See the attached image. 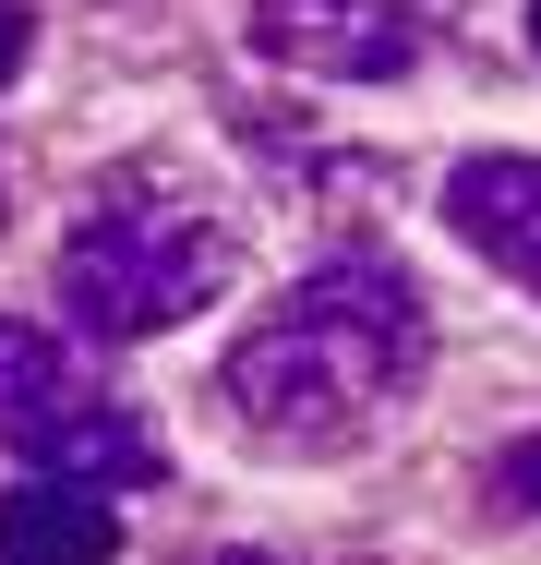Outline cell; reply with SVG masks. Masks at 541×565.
<instances>
[{
    "mask_svg": "<svg viewBox=\"0 0 541 565\" xmlns=\"http://www.w3.org/2000/svg\"><path fill=\"white\" fill-rule=\"evenodd\" d=\"M24 49H36V24H24V0H0V85L24 73Z\"/></svg>",
    "mask_w": 541,
    "mask_h": 565,
    "instance_id": "cell-8",
    "label": "cell"
},
{
    "mask_svg": "<svg viewBox=\"0 0 541 565\" xmlns=\"http://www.w3.org/2000/svg\"><path fill=\"white\" fill-rule=\"evenodd\" d=\"M506 493H518V505L541 518V434H530V446H506Z\"/></svg>",
    "mask_w": 541,
    "mask_h": 565,
    "instance_id": "cell-7",
    "label": "cell"
},
{
    "mask_svg": "<svg viewBox=\"0 0 541 565\" xmlns=\"http://www.w3.org/2000/svg\"><path fill=\"white\" fill-rule=\"evenodd\" d=\"M216 565H265V554H216Z\"/></svg>",
    "mask_w": 541,
    "mask_h": 565,
    "instance_id": "cell-9",
    "label": "cell"
},
{
    "mask_svg": "<svg viewBox=\"0 0 541 565\" xmlns=\"http://www.w3.org/2000/svg\"><path fill=\"white\" fill-rule=\"evenodd\" d=\"M530 49H541V0H530Z\"/></svg>",
    "mask_w": 541,
    "mask_h": 565,
    "instance_id": "cell-10",
    "label": "cell"
},
{
    "mask_svg": "<svg viewBox=\"0 0 541 565\" xmlns=\"http://www.w3.org/2000/svg\"><path fill=\"white\" fill-rule=\"evenodd\" d=\"M120 554V518L85 481H36V493H0V565H108Z\"/></svg>",
    "mask_w": 541,
    "mask_h": 565,
    "instance_id": "cell-6",
    "label": "cell"
},
{
    "mask_svg": "<svg viewBox=\"0 0 541 565\" xmlns=\"http://www.w3.org/2000/svg\"><path fill=\"white\" fill-rule=\"evenodd\" d=\"M0 446L36 481H85V493H145L157 481V434L36 326H0Z\"/></svg>",
    "mask_w": 541,
    "mask_h": 565,
    "instance_id": "cell-3",
    "label": "cell"
},
{
    "mask_svg": "<svg viewBox=\"0 0 541 565\" xmlns=\"http://www.w3.org/2000/svg\"><path fill=\"white\" fill-rule=\"evenodd\" d=\"M445 228L541 301V157H469L445 181Z\"/></svg>",
    "mask_w": 541,
    "mask_h": 565,
    "instance_id": "cell-5",
    "label": "cell"
},
{
    "mask_svg": "<svg viewBox=\"0 0 541 565\" xmlns=\"http://www.w3.org/2000/svg\"><path fill=\"white\" fill-rule=\"evenodd\" d=\"M422 349H433V326H422L410 265H385V253H325L314 277L277 289V313L216 361V397H229V422H241L253 446L325 457V446L373 434V422L410 397Z\"/></svg>",
    "mask_w": 541,
    "mask_h": 565,
    "instance_id": "cell-1",
    "label": "cell"
},
{
    "mask_svg": "<svg viewBox=\"0 0 541 565\" xmlns=\"http://www.w3.org/2000/svg\"><path fill=\"white\" fill-rule=\"evenodd\" d=\"M216 289H229V217L205 193H181V181L120 169L61 228V301H73L85 338H169Z\"/></svg>",
    "mask_w": 541,
    "mask_h": 565,
    "instance_id": "cell-2",
    "label": "cell"
},
{
    "mask_svg": "<svg viewBox=\"0 0 541 565\" xmlns=\"http://www.w3.org/2000/svg\"><path fill=\"white\" fill-rule=\"evenodd\" d=\"M253 49L325 85H397L422 61V0H253Z\"/></svg>",
    "mask_w": 541,
    "mask_h": 565,
    "instance_id": "cell-4",
    "label": "cell"
}]
</instances>
